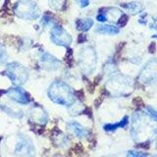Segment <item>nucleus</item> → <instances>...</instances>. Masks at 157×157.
Returning a JSON list of instances; mask_svg holds the SVG:
<instances>
[{
    "label": "nucleus",
    "mask_w": 157,
    "mask_h": 157,
    "mask_svg": "<svg viewBox=\"0 0 157 157\" xmlns=\"http://www.w3.org/2000/svg\"><path fill=\"white\" fill-rule=\"evenodd\" d=\"M66 0H49L50 6L55 10H62L65 6Z\"/></svg>",
    "instance_id": "nucleus-18"
},
{
    "label": "nucleus",
    "mask_w": 157,
    "mask_h": 157,
    "mask_svg": "<svg viewBox=\"0 0 157 157\" xmlns=\"http://www.w3.org/2000/svg\"><path fill=\"white\" fill-rule=\"evenodd\" d=\"M93 25V21L90 18L81 19L77 22V29L81 32H87Z\"/></svg>",
    "instance_id": "nucleus-15"
},
{
    "label": "nucleus",
    "mask_w": 157,
    "mask_h": 157,
    "mask_svg": "<svg viewBox=\"0 0 157 157\" xmlns=\"http://www.w3.org/2000/svg\"><path fill=\"white\" fill-rule=\"evenodd\" d=\"M6 75L15 86H23L29 78V71L26 67H24L22 64L18 62H13L7 65Z\"/></svg>",
    "instance_id": "nucleus-6"
},
{
    "label": "nucleus",
    "mask_w": 157,
    "mask_h": 157,
    "mask_svg": "<svg viewBox=\"0 0 157 157\" xmlns=\"http://www.w3.org/2000/svg\"><path fill=\"white\" fill-rule=\"evenodd\" d=\"M7 95L11 98V99L20 104H28L31 101L29 95L28 94V92L23 90L21 86H14L11 87L7 91Z\"/></svg>",
    "instance_id": "nucleus-10"
},
{
    "label": "nucleus",
    "mask_w": 157,
    "mask_h": 157,
    "mask_svg": "<svg viewBox=\"0 0 157 157\" xmlns=\"http://www.w3.org/2000/svg\"><path fill=\"white\" fill-rule=\"evenodd\" d=\"M16 154L18 155H33L34 154V147L33 142L31 140L28 139L27 136H20L19 140L16 144Z\"/></svg>",
    "instance_id": "nucleus-9"
},
{
    "label": "nucleus",
    "mask_w": 157,
    "mask_h": 157,
    "mask_svg": "<svg viewBox=\"0 0 157 157\" xmlns=\"http://www.w3.org/2000/svg\"><path fill=\"white\" fill-rule=\"evenodd\" d=\"M39 63H40L41 68L48 72L56 71L61 66V62L49 53H43L39 59Z\"/></svg>",
    "instance_id": "nucleus-11"
},
{
    "label": "nucleus",
    "mask_w": 157,
    "mask_h": 157,
    "mask_svg": "<svg viewBox=\"0 0 157 157\" xmlns=\"http://www.w3.org/2000/svg\"><path fill=\"white\" fill-rule=\"evenodd\" d=\"M50 37H51L52 42L59 46L69 47L72 43L71 36L62 27L58 26V25H55V26L52 28Z\"/></svg>",
    "instance_id": "nucleus-7"
},
{
    "label": "nucleus",
    "mask_w": 157,
    "mask_h": 157,
    "mask_svg": "<svg viewBox=\"0 0 157 157\" xmlns=\"http://www.w3.org/2000/svg\"><path fill=\"white\" fill-rule=\"evenodd\" d=\"M97 63V55L92 46H85L78 54V64L86 75H91L94 72Z\"/></svg>",
    "instance_id": "nucleus-4"
},
{
    "label": "nucleus",
    "mask_w": 157,
    "mask_h": 157,
    "mask_svg": "<svg viewBox=\"0 0 157 157\" xmlns=\"http://www.w3.org/2000/svg\"><path fill=\"white\" fill-rule=\"evenodd\" d=\"M31 119L36 123H37V124L45 125L48 120V116L46 114V112L44 111L42 108L36 106L33 108L31 111Z\"/></svg>",
    "instance_id": "nucleus-13"
},
{
    "label": "nucleus",
    "mask_w": 157,
    "mask_h": 157,
    "mask_svg": "<svg viewBox=\"0 0 157 157\" xmlns=\"http://www.w3.org/2000/svg\"><path fill=\"white\" fill-rule=\"evenodd\" d=\"M128 123H129V119H128V117H124L123 118V120H121L119 123H116V124H106L104 126V130L106 132H112V131H115L117 129H119V128H124L128 125Z\"/></svg>",
    "instance_id": "nucleus-17"
},
{
    "label": "nucleus",
    "mask_w": 157,
    "mask_h": 157,
    "mask_svg": "<svg viewBox=\"0 0 157 157\" xmlns=\"http://www.w3.org/2000/svg\"><path fill=\"white\" fill-rule=\"evenodd\" d=\"M48 96L57 104L64 106H71L76 101V95L74 94L72 88L63 81L53 82L48 88Z\"/></svg>",
    "instance_id": "nucleus-1"
},
{
    "label": "nucleus",
    "mask_w": 157,
    "mask_h": 157,
    "mask_svg": "<svg viewBox=\"0 0 157 157\" xmlns=\"http://www.w3.org/2000/svg\"><path fill=\"white\" fill-rule=\"evenodd\" d=\"M132 136L136 141H145V136L150 134H155V129L151 126L148 117L136 113L132 119Z\"/></svg>",
    "instance_id": "nucleus-2"
},
{
    "label": "nucleus",
    "mask_w": 157,
    "mask_h": 157,
    "mask_svg": "<svg viewBox=\"0 0 157 157\" xmlns=\"http://www.w3.org/2000/svg\"><path fill=\"white\" fill-rule=\"evenodd\" d=\"M106 88L112 95H127L132 90V80L124 75H116L108 80Z\"/></svg>",
    "instance_id": "nucleus-3"
},
{
    "label": "nucleus",
    "mask_w": 157,
    "mask_h": 157,
    "mask_svg": "<svg viewBox=\"0 0 157 157\" xmlns=\"http://www.w3.org/2000/svg\"><path fill=\"white\" fill-rule=\"evenodd\" d=\"M7 58H8V55H7L6 49H5V47L0 43V64H3L6 62Z\"/></svg>",
    "instance_id": "nucleus-19"
},
{
    "label": "nucleus",
    "mask_w": 157,
    "mask_h": 157,
    "mask_svg": "<svg viewBox=\"0 0 157 157\" xmlns=\"http://www.w3.org/2000/svg\"><path fill=\"white\" fill-rule=\"evenodd\" d=\"M128 155H130V156H146L147 153L140 152V151H129L128 152Z\"/></svg>",
    "instance_id": "nucleus-20"
},
{
    "label": "nucleus",
    "mask_w": 157,
    "mask_h": 157,
    "mask_svg": "<svg viewBox=\"0 0 157 157\" xmlns=\"http://www.w3.org/2000/svg\"><path fill=\"white\" fill-rule=\"evenodd\" d=\"M78 37H80V38H82V36H78ZM83 37H86V36H83ZM82 41H85V39H80V40H78V42H82Z\"/></svg>",
    "instance_id": "nucleus-22"
},
{
    "label": "nucleus",
    "mask_w": 157,
    "mask_h": 157,
    "mask_svg": "<svg viewBox=\"0 0 157 157\" xmlns=\"http://www.w3.org/2000/svg\"><path fill=\"white\" fill-rule=\"evenodd\" d=\"M97 33L101 34H108V36H114V34L119 33V29L112 25H100L95 29Z\"/></svg>",
    "instance_id": "nucleus-14"
},
{
    "label": "nucleus",
    "mask_w": 157,
    "mask_h": 157,
    "mask_svg": "<svg viewBox=\"0 0 157 157\" xmlns=\"http://www.w3.org/2000/svg\"><path fill=\"white\" fill-rule=\"evenodd\" d=\"M124 7L126 10H128V11L132 15L139 14L144 10V6H142V4L140 2H130L128 4H125Z\"/></svg>",
    "instance_id": "nucleus-16"
},
{
    "label": "nucleus",
    "mask_w": 157,
    "mask_h": 157,
    "mask_svg": "<svg viewBox=\"0 0 157 157\" xmlns=\"http://www.w3.org/2000/svg\"><path fill=\"white\" fill-rule=\"evenodd\" d=\"M157 80V59H152L142 68L139 76L141 83H150Z\"/></svg>",
    "instance_id": "nucleus-8"
},
{
    "label": "nucleus",
    "mask_w": 157,
    "mask_h": 157,
    "mask_svg": "<svg viewBox=\"0 0 157 157\" xmlns=\"http://www.w3.org/2000/svg\"><path fill=\"white\" fill-rule=\"evenodd\" d=\"M77 2L81 7H86L90 4V0H77Z\"/></svg>",
    "instance_id": "nucleus-21"
},
{
    "label": "nucleus",
    "mask_w": 157,
    "mask_h": 157,
    "mask_svg": "<svg viewBox=\"0 0 157 157\" xmlns=\"http://www.w3.org/2000/svg\"><path fill=\"white\" fill-rule=\"evenodd\" d=\"M67 128L69 129V131L72 132L77 137H80V139H86V137L90 136V131L76 121L68 122Z\"/></svg>",
    "instance_id": "nucleus-12"
},
{
    "label": "nucleus",
    "mask_w": 157,
    "mask_h": 157,
    "mask_svg": "<svg viewBox=\"0 0 157 157\" xmlns=\"http://www.w3.org/2000/svg\"><path fill=\"white\" fill-rule=\"evenodd\" d=\"M14 13L25 20H34L39 17V9L33 0H19L14 7Z\"/></svg>",
    "instance_id": "nucleus-5"
}]
</instances>
